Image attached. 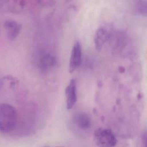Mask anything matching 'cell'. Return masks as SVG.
Masks as SVG:
<instances>
[{
	"instance_id": "cell-10",
	"label": "cell",
	"mask_w": 147,
	"mask_h": 147,
	"mask_svg": "<svg viewBox=\"0 0 147 147\" xmlns=\"http://www.w3.org/2000/svg\"><path fill=\"white\" fill-rule=\"evenodd\" d=\"M141 141H142V143L144 144V146H145L146 143V132H144L142 133L141 136Z\"/></svg>"
},
{
	"instance_id": "cell-7",
	"label": "cell",
	"mask_w": 147,
	"mask_h": 147,
	"mask_svg": "<svg viewBox=\"0 0 147 147\" xmlns=\"http://www.w3.org/2000/svg\"><path fill=\"white\" fill-rule=\"evenodd\" d=\"M57 64L55 56L49 52L41 53L38 60V65L40 68L44 71H48L54 68Z\"/></svg>"
},
{
	"instance_id": "cell-9",
	"label": "cell",
	"mask_w": 147,
	"mask_h": 147,
	"mask_svg": "<svg viewBox=\"0 0 147 147\" xmlns=\"http://www.w3.org/2000/svg\"><path fill=\"white\" fill-rule=\"evenodd\" d=\"M134 10L137 13L141 16H146L147 11L146 1H138L134 3Z\"/></svg>"
},
{
	"instance_id": "cell-3",
	"label": "cell",
	"mask_w": 147,
	"mask_h": 147,
	"mask_svg": "<svg viewBox=\"0 0 147 147\" xmlns=\"http://www.w3.org/2000/svg\"><path fill=\"white\" fill-rule=\"evenodd\" d=\"M93 140L96 145L102 147H113L117 145V139L109 129L98 128L94 131Z\"/></svg>"
},
{
	"instance_id": "cell-5",
	"label": "cell",
	"mask_w": 147,
	"mask_h": 147,
	"mask_svg": "<svg viewBox=\"0 0 147 147\" xmlns=\"http://www.w3.org/2000/svg\"><path fill=\"white\" fill-rule=\"evenodd\" d=\"M82 58V45L79 41H76L72 46L69 63L68 71L74 72L80 65Z\"/></svg>"
},
{
	"instance_id": "cell-8",
	"label": "cell",
	"mask_w": 147,
	"mask_h": 147,
	"mask_svg": "<svg viewBox=\"0 0 147 147\" xmlns=\"http://www.w3.org/2000/svg\"><path fill=\"white\" fill-rule=\"evenodd\" d=\"M3 26L7 37L9 40H13L17 38L21 29V25L16 21L11 19L6 20Z\"/></svg>"
},
{
	"instance_id": "cell-4",
	"label": "cell",
	"mask_w": 147,
	"mask_h": 147,
	"mask_svg": "<svg viewBox=\"0 0 147 147\" xmlns=\"http://www.w3.org/2000/svg\"><path fill=\"white\" fill-rule=\"evenodd\" d=\"M112 33V28L106 24L100 26L95 32L94 37V43L97 50H100L110 38Z\"/></svg>"
},
{
	"instance_id": "cell-6",
	"label": "cell",
	"mask_w": 147,
	"mask_h": 147,
	"mask_svg": "<svg viewBox=\"0 0 147 147\" xmlns=\"http://www.w3.org/2000/svg\"><path fill=\"white\" fill-rule=\"evenodd\" d=\"M65 95L67 109L68 110L72 109L77 102V87L75 79H72L67 86Z\"/></svg>"
},
{
	"instance_id": "cell-1",
	"label": "cell",
	"mask_w": 147,
	"mask_h": 147,
	"mask_svg": "<svg viewBox=\"0 0 147 147\" xmlns=\"http://www.w3.org/2000/svg\"><path fill=\"white\" fill-rule=\"evenodd\" d=\"M18 115L16 109L8 103L0 106V130L2 133H8L17 126Z\"/></svg>"
},
{
	"instance_id": "cell-2",
	"label": "cell",
	"mask_w": 147,
	"mask_h": 147,
	"mask_svg": "<svg viewBox=\"0 0 147 147\" xmlns=\"http://www.w3.org/2000/svg\"><path fill=\"white\" fill-rule=\"evenodd\" d=\"M71 124L74 131L81 135L89 133L92 126L90 116L84 111L75 113L71 117Z\"/></svg>"
}]
</instances>
